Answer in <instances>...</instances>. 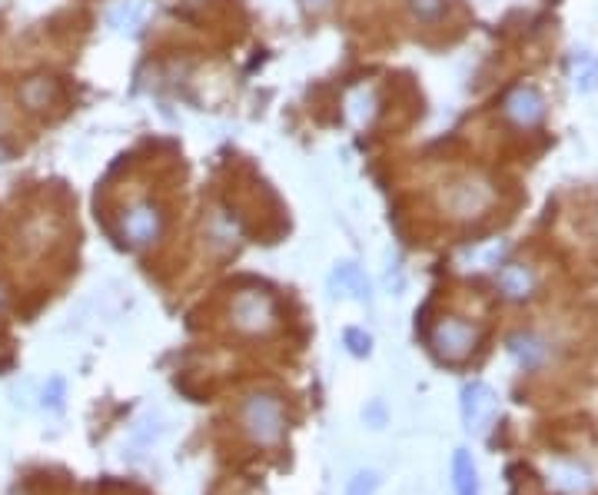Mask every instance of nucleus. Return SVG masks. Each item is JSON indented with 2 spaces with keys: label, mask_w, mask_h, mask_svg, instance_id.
Listing matches in <instances>:
<instances>
[{
  "label": "nucleus",
  "mask_w": 598,
  "mask_h": 495,
  "mask_svg": "<svg viewBox=\"0 0 598 495\" xmlns=\"http://www.w3.org/2000/svg\"><path fill=\"white\" fill-rule=\"evenodd\" d=\"M240 422L256 446H276L286 432V412L283 402L273 393H253L243 402L240 409Z\"/></svg>",
  "instance_id": "f257e3e1"
},
{
  "label": "nucleus",
  "mask_w": 598,
  "mask_h": 495,
  "mask_svg": "<svg viewBox=\"0 0 598 495\" xmlns=\"http://www.w3.org/2000/svg\"><path fill=\"white\" fill-rule=\"evenodd\" d=\"M233 326L246 336H266L273 333L276 323H280V309H276V299L263 290H243L233 299Z\"/></svg>",
  "instance_id": "f03ea898"
},
{
  "label": "nucleus",
  "mask_w": 598,
  "mask_h": 495,
  "mask_svg": "<svg viewBox=\"0 0 598 495\" xmlns=\"http://www.w3.org/2000/svg\"><path fill=\"white\" fill-rule=\"evenodd\" d=\"M163 226H167V216H163V210L153 200H137L120 213L123 240H127L130 246H137V250L157 243L163 236Z\"/></svg>",
  "instance_id": "7ed1b4c3"
},
{
  "label": "nucleus",
  "mask_w": 598,
  "mask_h": 495,
  "mask_svg": "<svg viewBox=\"0 0 598 495\" xmlns=\"http://www.w3.org/2000/svg\"><path fill=\"white\" fill-rule=\"evenodd\" d=\"M429 343L436 349L439 359H446V363H462V359L479 346V329L466 323V319H442V323H436V329L429 333Z\"/></svg>",
  "instance_id": "20e7f679"
},
{
  "label": "nucleus",
  "mask_w": 598,
  "mask_h": 495,
  "mask_svg": "<svg viewBox=\"0 0 598 495\" xmlns=\"http://www.w3.org/2000/svg\"><path fill=\"white\" fill-rule=\"evenodd\" d=\"M442 203H446V210L452 216H459V220H472V216H482L496 203V190H492L486 180H459L456 187H449Z\"/></svg>",
  "instance_id": "39448f33"
},
{
  "label": "nucleus",
  "mask_w": 598,
  "mask_h": 495,
  "mask_svg": "<svg viewBox=\"0 0 598 495\" xmlns=\"http://www.w3.org/2000/svg\"><path fill=\"white\" fill-rule=\"evenodd\" d=\"M505 117L512 123H519V127H535L542 117H545V100L535 94L532 87H515L509 90V97L502 103Z\"/></svg>",
  "instance_id": "423d86ee"
},
{
  "label": "nucleus",
  "mask_w": 598,
  "mask_h": 495,
  "mask_svg": "<svg viewBox=\"0 0 598 495\" xmlns=\"http://www.w3.org/2000/svg\"><path fill=\"white\" fill-rule=\"evenodd\" d=\"M329 283H333L336 296L359 299V303H369V299H373V283H369L363 266H356V263H339L333 276H329Z\"/></svg>",
  "instance_id": "0eeeda50"
},
{
  "label": "nucleus",
  "mask_w": 598,
  "mask_h": 495,
  "mask_svg": "<svg viewBox=\"0 0 598 495\" xmlns=\"http://www.w3.org/2000/svg\"><path fill=\"white\" fill-rule=\"evenodd\" d=\"M492 412H496V399H492V393L482 383H472L462 389V416H466V426L469 429H476L482 432L489 426V419H492Z\"/></svg>",
  "instance_id": "6e6552de"
},
{
  "label": "nucleus",
  "mask_w": 598,
  "mask_h": 495,
  "mask_svg": "<svg viewBox=\"0 0 598 495\" xmlns=\"http://www.w3.org/2000/svg\"><path fill=\"white\" fill-rule=\"evenodd\" d=\"M499 286L509 299H525L535 290V276L529 266H505L499 273Z\"/></svg>",
  "instance_id": "1a4fd4ad"
},
{
  "label": "nucleus",
  "mask_w": 598,
  "mask_h": 495,
  "mask_svg": "<svg viewBox=\"0 0 598 495\" xmlns=\"http://www.w3.org/2000/svg\"><path fill=\"white\" fill-rule=\"evenodd\" d=\"M143 17H147V4L143 0H123V4H117L110 10V27L113 30H123V34H133L140 24H143Z\"/></svg>",
  "instance_id": "9d476101"
},
{
  "label": "nucleus",
  "mask_w": 598,
  "mask_h": 495,
  "mask_svg": "<svg viewBox=\"0 0 598 495\" xmlns=\"http://www.w3.org/2000/svg\"><path fill=\"white\" fill-rule=\"evenodd\" d=\"M20 100H24L30 110H44V107H50V103L57 100V84H54V80H47V77L27 80L24 90H20Z\"/></svg>",
  "instance_id": "9b49d317"
},
{
  "label": "nucleus",
  "mask_w": 598,
  "mask_h": 495,
  "mask_svg": "<svg viewBox=\"0 0 598 495\" xmlns=\"http://www.w3.org/2000/svg\"><path fill=\"white\" fill-rule=\"evenodd\" d=\"M456 492L459 495H479V482H476V466L466 452H456Z\"/></svg>",
  "instance_id": "f8f14e48"
},
{
  "label": "nucleus",
  "mask_w": 598,
  "mask_h": 495,
  "mask_svg": "<svg viewBox=\"0 0 598 495\" xmlns=\"http://www.w3.org/2000/svg\"><path fill=\"white\" fill-rule=\"evenodd\" d=\"M512 353L519 356L525 366H535V363H542L545 346L539 343V339H532V336H519V339H512Z\"/></svg>",
  "instance_id": "ddd939ff"
},
{
  "label": "nucleus",
  "mask_w": 598,
  "mask_h": 495,
  "mask_svg": "<svg viewBox=\"0 0 598 495\" xmlns=\"http://www.w3.org/2000/svg\"><path fill=\"white\" fill-rule=\"evenodd\" d=\"M409 10H412V17H419V20H439L442 17V10H446V0H409Z\"/></svg>",
  "instance_id": "4468645a"
},
{
  "label": "nucleus",
  "mask_w": 598,
  "mask_h": 495,
  "mask_svg": "<svg viewBox=\"0 0 598 495\" xmlns=\"http://www.w3.org/2000/svg\"><path fill=\"white\" fill-rule=\"evenodd\" d=\"M343 343L349 346V353L353 356H369V349H373V336L363 333V329H346Z\"/></svg>",
  "instance_id": "2eb2a0df"
},
{
  "label": "nucleus",
  "mask_w": 598,
  "mask_h": 495,
  "mask_svg": "<svg viewBox=\"0 0 598 495\" xmlns=\"http://www.w3.org/2000/svg\"><path fill=\"white\" fill-rule=\"evenodd\" d=\"M376 489H379V476H376V472H356V476L349 479L346 495H373Z\"/></svg>",
  "instance_id": "dca6fc26"
},
{
  "label": "nucleus",
  "mask_w": 598,
  "mask_h": 495,
  "mask_svg": "<svg viewBox=\"0 0 598 495\" xmlns=\"http://www.w3.org/2000/svg\"><path fill=\"white\" fill-rule=\"evenodd\" d=\"M575 84L582 90H589L595 84V60H589L585 54L575 57Z\"/></svg>",
  "instance_id": "f3484780"
},
{
  "label": "nucleus",
  "mask_w": 598,
  "mask_h": 495,
  "mask_svg": "<svg viewBox=\"0 0 598 495\" xmlns=\"http://www.w3.org/2000/svg\"><path fill=\"white\" fill-rule=\"evenodd\" d=\"M303 4H306L309 10H326L329 4H333V0H303Z\"/></svg>",
  "instance_id": "a211bd4d"
},
{
  "label": "nucleus",
  "mask_w": 598,
  "mask_h": 495,
  "mask_svg": "<svg viewBox=\"0 0 598 495\" xmlns=\"http://www.w3.org/2000/svg\"><path fill=\"white\" fill-rule=\"evenodd\" d=\"M7 306V293L4 290H0V309H4Z\"/></svg>",
  "instance_id": "6ab92c4d"
},
{
  "label": "nucleus",
  "mask_w": 598,
  "mask_h": 495,
  "mask_svg": "<svg viewBox=\"0 0 598 495\" xmlns=\"http://www.w3.org/2000/svg\"><path fill=\"white\" fill-rule=\"evenodd\" d=\"M0 4H4V0H0Z\"/></svg>",
  "instance_id": "aec40b11"
}]
</instances>
